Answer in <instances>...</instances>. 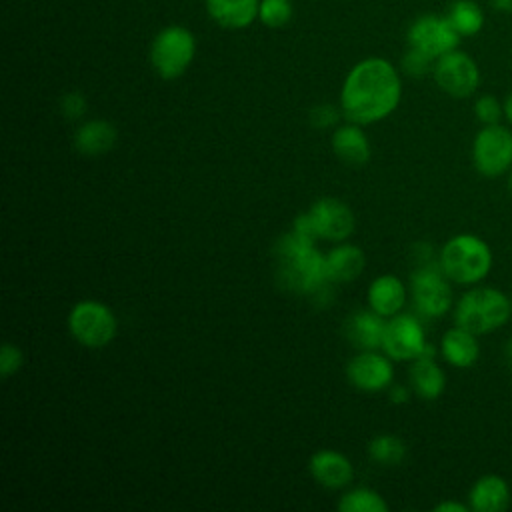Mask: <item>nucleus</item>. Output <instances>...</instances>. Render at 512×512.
Wrapping results in <instances>:
<instances>
[{
    "mask_svg": "<svg viewBox=\"0 0 512 512\" xmlns=\"http://www.w3.org/2000/svg\"><path fill=\"white\" fill-rule=\"evenodd\" d=\"M440 268L456 284L480 282L492 268V250L474 234L452 236L440 252Z\"/></svg>",
    "mask_w": 512,
    "mask_h": 512,
    "instance_id": "nucleus-4",
    "label": "nucleus"
},
{
    "mask_svg": "<svg viewBox=\"0 0 512 512\" xmlns=\"http://www.w3.org/2000/svg\"><path fill=\"white\" fill-rule=\"evenodd\" d=\"M434 58H430L428 54L416 50V48H408V52L404 54L402 58V70L408 74V76H414V78H420L428 72L434 70Z\"/></svg>",
    "mask_w": 512,
    "mask_h": 512,
    "instance_id": "nucleus-29",
    "label": "nucleus"
},
{
    "mask_svg": "<svg viewBox=\"0 0 512 512\" xmlns=\"http://www.w3.org/2000/svg\"><path fill=\"white\" fill-rule=\"evenodd\" d=\"M472 162L482 176L504 174L512 166V132L502 124L484 126L474 138Z\"/></svg>",
    "mask_w": 512,
    "mask_h": 512,
    "instance_id": "nucleus-7",
    "label": "nucleus"
},
{
    "mask_svg": "<svg viewBox=\"0 0 512 512\" xmlns=\"http://www.w3.org/2000/svg\"><path fill=\"white\" fill-rule=\"evenodd\" d=\"M68 328L80 344L88 348H102L116 334V318L106 304L82 300L70 310Z\"/></svg>",
    "mask_w": 512,
    "mask_h": 512,
    "instance_id": "nucleus-6",
    "label": "nucleus"
},
{
    "mask_svg": "<svg viewBox=\"0 0 512 512\" xmlns=\"http://www.w3.org/2000/svg\"><path fill=\"white\" fill-rule=\"evenodd\" d=\"M504 358H506L508 366L512 368V338L508 340V344H506V348H504Z\"/></svg>",
    "mask_w": 512,
    "mask_h": 512,
    "instance_id": "nucleus-37",
    "label": "nucleus"
},
{
    "mask_svg": "<svg viewBox=\"0 0 512 512\" xmlns=\"http://www.w3.org/2000/svg\"><path fill=\"white\" fill-rule=\"evenodd\" d=\"M432 74L440 90L452 98H468L480 84V70L476 62L458 48L436 58Z\"/></svg>",
    "mask_w": 512,
    "mask_h": 512,
    "instance_id": "nucleus-8",
    "label": "nucleus"
},
{
    "mask_svg": "<svg viewBox=\"0 0 512 512\" xmlns=\"http://www.w3.org/2000/svg\"><path fill=\"white\" fill-rule=\"evenodd\" d=\"M446 18L460 34V38L476 36L484 26V10L474 0H454L448 8Z\"/></svg>",
    "mask_w": 512,
    "mask_h": 512,
    "instance_id": "nucleus-24",
    "label": "nucleus"
},
{
    "mask_svg": "<svg viewBox=\"0 0 512 512\" xmlns=\"http://www.w3.org/2000/svg\"><path fill=\"white\" fill-rule=\"evenodd\" d=\"M510 190H512V174H510Z\"/></svg>",
    "mask_w": 512,
    "mask_h": 512,
    "instance_id": "nucleus-38",
    "label": "nucleus"
},
{
    "mask_svg": "<svg viewBox=\"0 0 512 512\" xmlns=\"http://www.w3.org/2000/svg\"><path fill=\"white\" fill-rule=\"evenodd\" d=\"M368 454L372 456V460L380 462L382 466H396L404 460L406 446L400 438L390 436V434H382V436H376V438L370 440Z\"/></svg>",
    "mask_w": 512,
    "mask_h": 512,
    "instance_id": "nucleus-26",
    "label": "nucleus"
},
{
    "mask_svg": "<svg viewBox=\"0 0 512 512\" xmlns=\"http://www.w3.org/2000/svg\"><path fill=\"white\" fill-rule=\"evenodd\" d=\"M460 44V34L454 30L446 16L424 14L416 18L408 28V46L416 48L430 58H440Z\"/></svg>",
    "mask_w": 512,
    "mask_h": 512,
    "instance_id": "nucleus-9",
    "label": "nucleus"
},
{
    "mask_svg": "<svg viewBox=\"0 0 512 512\" xmlns=\"http://www.w3.org/2000/svg\"><path fill=\"white\" fill-rule=\"evenodd\" d=\"M196 54L194 34L180 24L162 28L150 46V64L164 80H174L186 72Z\"/></svg>",
    "mask_w": 512,
    "mask_h": 512,
    "instance_id": "nucleus-5",
    "label": "nucleus"
},
{
    "mask_svg": "<svg viewBox=\"0 0 512 512\" xmlns=\"http://www.w3.org/2000/svg\"><path fill=\"white\" fill-rule=\"evenodd\" d=\"M422 324L410 314H394L384 328L382 348L394 360H416L426 348Z\"/></svg>",
    "mask_w": 512,
    "mask_h": 512,
    "instance_id": "nucleus-11",
    "label": "nucleus"
},
{
    "mask_svg": "<svg viewBox=\"0 0 512 512\" xmlns=\"http://www.w3.org/2000/svg\"><path fill=\"white\" fill-rule=\"evenodd\" d=\"M406 302V288L400 278L384 274L374 278L368 288V304L380 316H394Z\"/></svg>",
    "mask_w": 512,
    "mask_h": 512,
    "instance_id": "nucleus-19",
    "label": "nucleus"
},
{
    "mask_svg": "<svg viewBox=\"0 0 512 512\" xmlns=\"http://www.w3.org/2000/svg\"><path fill=\"white\" fill-rule=\"evenodd\" d=\"M504 116H506V120L512 124V92L506 96V100H504Z\"/></svg>",
    "mask_w": 512,
    "mask_h": 512,
    "instance_id": "nucleus-36",
    "label": "nucleus"
},
{
    "mask_svg": "<svg viewBox=\"0 0 512 512\" xmlns=\"http://www.w3.org/2000/svg\"><path fill=\"white\" fill-rule=\"evenodd\" d=\"M510 304H512V300H510ZM510 318H512V310H510Z\"/></svg>",
    "mask_w": 512,
    "mask_h": 512,
    "instance_id": "nucleus-39",
    "label": "nucleus"
},
{
    "mask_svg": "<svg viewBox=\"0 0 512 512\" xmlns=\"http://www.w3.org/2000/svg\"><path fill=\"white\" fill-rule=\"evenodd\" d=\"M510 310L512 304L504 292L492 286H480L462 294L454 310V322L480 336L504 326Z\"/></svg>",
    "mask_w": 512,
    "mask_h": 512,
    "instance_id": "nucleus-3",
    "label": "nucleus"
},
{
    "mask_svg": "<svg viewBox=\"0 0 512 512\" xmlns=\"http://www.w3.org/2000/svg\"><path fill=\"white\" fill-rule=\"evenodd\" d=\"M346 374L356 388L366 392H378L392 382L394 370L386 356L374 350H362L348 362Z\"/></svg>",
    "mask_w": 512,
    "mask_h": 512,
    "instance_id": "nucleus-13",
    "label": "nucleus"
},
{
    "mask_svg": "<svg viewBox=\"0 0 512 512\" xmlns=\"http://www.w3.org/2000/svg\"><path fill=\"white\" fill-rule=\"evenodd\" d=\"M402 96L398 70L384 58L372 56L358 62L346 76L340 104L348 120L372 124L390 116Z\"/></svg>",
    "mask_w": 512,
    "mask_h": 512,
    "instance_id": "nucleus-1",
    "label": "nucleus"
},
{
    "mask_svg": "<svg viewBox=\"0 0 512 512\" xmlns=\"http://www.w3.org/2000/svg\"><path fill=\"white\" fill-rule=\"evenodd\" d=\"M258 20L268 28H282L292 20L290 0H260Z\"/></svg>",
    "mask_w": 512,
    "mask_h": 512,
    "instance_id": "nucleus-27",
    "label": "nucleus"
},
{
    "mask_svg": "<svg viewBox=\"0 0 512 512\" xmlns=\"http://www.w3.org/2000/svg\"><path fill=\"white\" fill-rule=\"evenodd\" d=\"M338 508L342 512H386L388 504L376 490L354 488L340 498Z\"/></svg>",
    "mask_w": 512,
    "mask_h": 512,
    "instance_id": "nucleus-25",
    "label": "nucleus"
},
{
    "mask_svg": "<svg viewBox=\"0 0 512 512\" xmlns=\"http://www.w3.org/2000/svg\"><path fill=\"white\" fill-rule=\"evenodd\" d=\"M74 144L88 156L108 152L116 144V128L106 120H90L76 130Z\"/></svg>",
    "mask_w": 512,
    "mask_h": 512,
    "instance_id": "nucleus-22",
    "label": "nucleus"
},
{
    "mask_svg": "<svg viewBox=\"0 0 512 512\" xmlns=\"http://www.w3.org/2000/svg\"><path fill=\"white\" fill-rule=\"evenodd\" d=\"M442 268L424 266L412 276V298L416 310L426 318H438L452 306V290Z\"/></svg>",
    "mask_w": 512,
    "mask_h": 512,
    "instance_id": "nucleus-10",
    "label": "nucleus"
},
{
    "mask_svg": "<svg viewBox=\"0 0 512 512\" xmlns=\"http://www.w3.org/2000/svg\"><path fill=\"white\" fill-rule=\"evenodd\" d=\"M382 318L384 316H380L374 310H370V312L360 310L346 320L344 334L360 350L382 348V338H384V328H386V322Z\"/></svg>",
    "mask_w": 512,
    "mask_h": 512,
    "instance_id": "nucleus-17",
    "label": "nucleus"
},
{
    "mask_svg": "<svg viewBox=\"0 0 512 512\" xmlns=\"http://www.w3.org/2000/svg\"><path fill=\"white\" fill-rule=\"evenodd\" d=\"M390 400H392L394 404L406 402V400H408V390H406L404 386H394V388L390 390Z\"/></svg>",
    "mask_w": 512,
    "mask_h": 512,
    "instance_id": "nucleus-34",
    "label": "nucleus"
},
{
    "mask_svg": "<svg viewBox=\"0 0 512 512\" xmlns=\"http://www.w3.org/2000/svg\"><path fill=\"white\" fill-rule=\"evenodd\" d=\"M208 16L222 28H248L260 10V0H204Z\"/></svg>",
    "mask_w": 512,
    "mask_h": 512,
    "instance_id": "nucleus-14",
    "label": "nucleus"
},
{
    "mask_svg": "<svg viewBox=\"0 0 512 512\" xmlns=\"http://www.w3.org/2000/svg\"><path fill=\"white\" fill-rule=\"evenodd\" d=\"M468 500L476 512H502L510 504L508 482L498 474H484L474 482Z\"/></svg>",
    "mask_w": 512,
    "mask_h": 512,
    "instance_id": "nucleus-16",
    "label": "nucleus"
},
{
    "mask_svg": "<svg viewBox=\"0 0 512 512\" xmlns=\"http://www.w3.org/2000/svg\"><path fill=\"white\" fill-rule=\"evenodd\" d=\"M364 252L352 244H340L326 256L328 282H350L360 276L364 268Z\"/></svg>",
    "mask_w": 512,
    "mask_h": 512,
    "instance_id": "nucleus-21",
    "label": "nucleus"
},
{
    "mask_svg": "<svg viewBox=\"0 0 512 512\" xmlns=\"http://www.w3.org/2000/svg\"><path fill=\"white\" fill-rule=\"evenodd\" d=\"M310 472L326 488H342L354 476L350 460L336 450H318L310 458Z\"/></svg>",
    "mask_w": 512,
    "mask_h": 512,
    "instance_id": "nucleus-15",
    "label": "nucleus"
},
{
    "mask_svg": "<svg viewBox=\"0 0 512 512\" xmlns=\"http://www.w3.org/2000/svg\"><path fill=\"white\" fill-rule=\"evenodd\" d=\"M474 112H476V118L488 126V124H500V118L504 116V104L492 96V94H484L476 100L474 104Z\"/></svg>",
    "mask_w": 512,
    "mask_h": 512,
    "instance_id": "nucleus-28",
    "label": "nucleus"
},
{
    "mask_svg": "<svg viewBox=\"0 0 512 512\" xmlns=\"http://www.w3.org/2000/svg\"><path fill=\"white\" fill-rule=\"evenodd\" d=\"M434 510L436 512H466L468 506H464L460 502H440Z\"/></svg>",
    "mask_w": 512,
    "mask_h": 512,
    "instance_id": "nucleus-33",
    "label": "nucleus"
},
{
    "mask_svg": "<svg viewBox=\"0 0 512 512\" xmlns=\"http://www.w3.org/2000/svg\"><path fill=\"white\" fill-rule=\"evenodd\" d=\"M62 112L68 116V118H80L84 112H86V100L80 92H68L64 94L62 102Z\"/></svg>",
    "mask_w": 512,
    "mask_h": 512,
    "instance_id": "nucleus-32",
    "label": "nucleus"
},
{
    "mask_svg": "<svg viewBox=\"0 0 512 512\" xmlns=\"http://www.w3.org/2000/svg\"><path fill=\"white\" fill-rule=\"evenodd\" d=\"M440 350L446 362L456 368H468L480 356V344L476 340V334L462 326H454L442 336Z\"/></svg>",
    "mask_w": 512,
    "mask_h": 512,
    "instance_id": "nucleus-20",
    "label": "nucleus"
},
{
    "mask_svg": "<svg viewBox=\"0 0 512 512\" xmlns=\"http://www.w3.org/2000/svg\"><path fill=\"white\" fill-rule=\"evenodd\" d=\"M496 12H512V0H488Z\"/></svg>",
    "mask_w": 512,
    "mask_h": 512,
    "instance_id": "nucleus-35",
    "label": "nucleus"
},
{
    "mask_svg": "<svg viewBox=\"0 0 512 512\" xmlns=\"http://www.w3.org/2000/svg\"><path fill=\"white\" fill-rule=\"evenodd\" d=\"M410 382L420 398L434 400L444 392L446 376L442 368L434 362V358L420 356L410 366Z\"/></svg>",
    "mask_w": 512,
    "mask_h": 512,
    "instance_id": "nucleus-23",
    "label": "nucleus"
},
{
    "mask_svg": "<svg viewBox=\"0 0 512 512\" xmlns=\"http://www.w3.org/2000/svg\"><path fill=\"white\" fill-rule=\"evenodd\" d=\"M318 238L326 240H346L354 232L352 210L336 198H322L314 202L308 210Z\"/></svg>",
    "mask_w": 512,
    "mask_h": 512,
    "instance_id": "nucleus-12",
    "label": "nucleus"
},
{
    "mask_svg": "<svg viewBox=\"0 0 512 512\" xmlns=\"http://www.w3.org/2000/svg\"><path fill=\"white\" fill-rule=\"evenodd\" d=\"M338 110L332 104H320L310 110V122L314 128H328L336 124Z\"/></svg>",
    "mask_w": 512,
    "mask_h": 512,
    "instance_id": "nucleus-31",
    "label": "nucleus"
},
{
    "mask_svg": "<svg viewBox=\"0 0 512 512\" xmlns=\"http://www.w3.org/2000/svg\"><path fill=\"white\" fill-rule=\"evenodd\" d=\"M332 150L334 154L350 166H360L366 164L370 158V142L364 130L352 122L344 124L334 130L332 134Z\"/></svg>",
    "mask_w": 512,
    "mask_h": 512,
    "instance_id": "nucleus-18",
    "label": "nucleus"
},
{
    "mask_svg": "<svg viewBox=\"0 0 512 512\" xmlns=\"http://www.w3.org/2000/svg\"><path fill=\"white\" fill-rule=\"evenodd\" d=\"M274 254L276 278L282 288L294 294H320L326 288V256L314 248V242L288 232L276 242Z\"/></svg>",
    "mask_w": 512,
    "mask_h": 512,
    "instance_id": "nucleus-2",
    "label": "nucleus"
},
{
    "mask_svg": "<svg viewBox=\"0 0 512 512\" xmlns=\"http://www.w3.org/2000/svg\"><path fill=\"white\" fill-rule=\"evenodd\" d=\"M22 362H24V358H22V352H20L18 346H14V344H4L2 346V352H0V374L4 378L16 374L22 368Z\"/></svg>",
    "mask_w": 512,
    "mask_h": 512,
    "instance_id": "nucleus-30",
    "label": "nucleus"
}]
</instances>
